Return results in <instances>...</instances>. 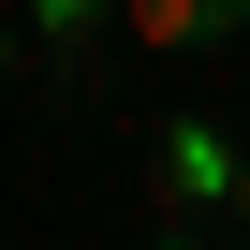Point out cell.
Listing matches in <instances>:
<instances>
[{
  "instance_id": "obj_5",
  "label": "cell",
  "mask_w": 250,
  "mask_h": 250,
  "mask_svg": "<svg viewBox=\"0 0 250 250\" xmlns=\"http://www.w3.org/2000/svg\"><path fill=\"white\" fill-rule=\"evenodd\" d=\"M162 250H191V235H162Z\"/></svg>"
},
{
  "instance_id": "obj_3",
  "label": "cell",
  "mask_w": 250,
  "mask_h": 250,
  "mask_svg": "<svg viewBox=\"0 0 250 250\" xmlns=\"http://www.w3.org/2000/svg\"><path fill=\"white\" fill-rule=\"evenodd\" d=\"M30 15H44V44L74 59V44H88V15H103V0H30Z\"/></svg>"
},
{
  "instance_id": "obj_2",
  "label": "cell",
  "mask_w": 250,
  "mask_h": 250,
  "mask_svg": "<svg viewBox=\"0 0 250 250\" xmlns=\"http://www.w3.org/2000/svg\"><path fill=\"white\" fill-rule=\"evenodd\" d=\"M118 15H133V44H221L235 0H118Z\"/></svg>"
},
{
  "instance_id": "obj_4",
  "label": "cell",
  "mask_w": 250,
  "mask_h": 250,
  "mask_svg": "<svg viewBox=\"0 0 250 250\" xmlns=\"http://www.w3.org/2000/svg\"><path fill=\"white\" fill-rule=\"evenodd\" d=\"M235 206H250V162H235Z\"/></svg>"
},
{
  "instance_id": "obj_6",
  "label": "cell",
  "mask_w": 250,
  "mask_h": 250,
  "mask_svg": "<svg viewBox=\"0 0 250 250\" xmlns=\"http://www.w3.org/2000/svg\"><path fill=\"white\" fill-rule=\"evenodd\" d=\"M0 59H15V44H0Z\"/></svg>"
},
{
  "instance_id": "obj_1",
  "label": "cell",
  "mask_w": 250,
  "mask_h": 250,
  "mask_svg": "<svg viewBox=\"0 0 250 250\" xmlns=\"http://www.w3.org/2000/svg\"><path fill=\"white\" fill-rule=\"evenodd\" d=\"M235 162H250V147H221V133H191V118H177V133L147 147V191L191 221V206H221V191H235Z\"/></svg>"
}]
</instances>
